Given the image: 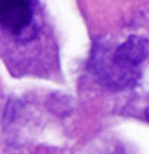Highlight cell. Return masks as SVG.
Returning <instances> with one entry per match:
<instances>
[{"mask_svg":"<svg viewBox=\"0 0 149 154\" xmlns=\"http://www.w3.org/2000/svg\"><path fill=\"white\" fill-rule=\"evenodd\" d=\"M145 118H146V120L149 121V108L146 109V111H145Z\"/></svg>","mask_w":149,"mask_h":154,"instance_id":"cell-3","label":"cell"},{"mask_svg":"<svg viewBox=\"0 0 149 154\" xmlns=\"http://www.w3.org/2000/svg\"><path fill=\"white\" fill-rule=\"evenodd\" d=\"M149 52V41L142 36H130L125 42H122L112 54V60L118 69L139 78L137 67L146 58Z\"/></svg>","mask_w":149,"mask_h":154,"instance_id":"cell-2","label":"cell"},{"mask_svg":"<svg viewBox=\"0 0 149 154\" xmlns=\"http://www.w3.org/2000/svg\"><path fill=\"white\" fill-rule=\"evenodd\" d=\"M34 3L31 0H0V23L13 36H24L33 24Z\"/></svg>","mask_w":149,"mask_h":154,"instance_id":"cell-1","label":"cell"}]
</instances>
